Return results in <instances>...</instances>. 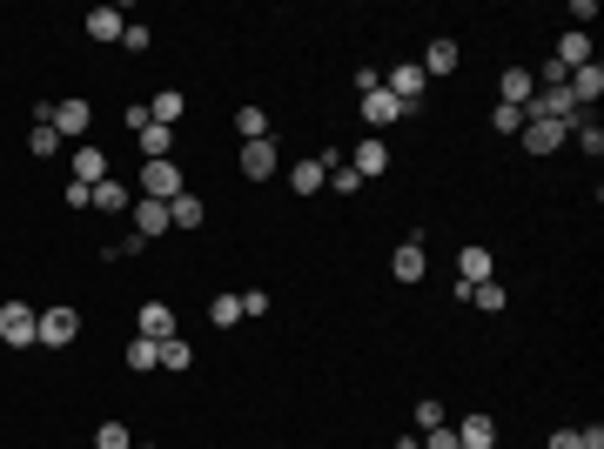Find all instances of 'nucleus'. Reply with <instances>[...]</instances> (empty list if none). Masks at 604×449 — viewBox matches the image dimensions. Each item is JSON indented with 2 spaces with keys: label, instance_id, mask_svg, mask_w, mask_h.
Listing matches in <instances>:
<instances>
[{
  "label": "nucleus",
  "instance_id": "nucleus-1",
  "mask_svg": "<svg viewBox=\"0 0 604 449\" xmlns=\"http://www.w3.org/2000/svg\"><path fill=\"white\" fill-rule=\"evenodd\" d=\"M34 336H41V308L0 302V342H7V349H34Z\"/></svg>",
  "mask_w": 604,
  "mask_h": 449
},
{
  "label": "nucleus",
  "instance_id": "nucleus-2",
  "mask_svg": "<svg viewBox=\"0 0 604 449\" xmlns=\"http://www.w3.org/2000/svg\"><path fill=\"white\" fill-rule=\"evenodd\" d=\"M175 195H188L182 168L175 161H142V201H175Z\"/></svg>",
  "mask_w": 604,
  "mask_h": 449
},
{
  "label": "nucleus",
  "instance_id": "nucleus-3",
  "mask_svg": "<svg viewBox=\"0 0 604 449\" xmlns=\"http://www.w3.org/2000/svg\"><path fill=\"white\" fill-rule=\"evenodd\" d=\"M88 121H94V108L81 94H67V101H54V121H47V128H54L61 142H74V134H88Z\"/></svg>",
  "mask_w": 604,
  "mask_h": 449
},
{
  "label": "nucleus",
  "instance_id": "nucleus-4",
  "mask_svg": "<svg viewBox=\"0 0 604 449\" xmlns=\"http://www.w3.org/2000/svg\"><path fill=\"white\" fill-rule=\"evenodd\" d=\"M423 81H430L423 67H417V61H403V67H390V74H383V88H390L396 101H403L410 114H417V101H423Z\"/></svg>",
  "mask_w": 604,
  "mask_h": 449
},
{
  "label": "nucleus",
  "instance_id": "nucleus-5",
  "mask_svg": "<svg viewBox=\"0 0 604 449\" xmlns=\"http://www.w3.org/2000/svg\"><path fill=\"white\" fill-rule=\"evenodd\" d=\"M74 336H81V316H74V308H41V336H34V342H47V349H67Z\"/></svg>",
  "mask_w": 604,
  "mask_h": 449
},
{
  "label": "nucleus",
  "instance_id": "nucleus-6",
  "mask_svg": "<svg viewBox=\"0 0 604 449\" xmlns=\"http://www.w3.org/2000/svg\"><path fill=\"white\" fill-rule=\"evenodd\" d=\"M564 134H571V128H564V121L524 114V148H530V154H558V148H564Z\"/></svg>",
  "mask_w": 604,
  "mask_h": 449
},
{
  "label": "nucleus",
  "instance_id": "nucleus-7",
  "mask_svg": "<svg viewBox=\"0 0 604 449\" xmlns=\"http://www.w3.org/2000/svg\"><path fill=\"white\" fill-rule=\"evenodd\" d=\"M497 88H504V108H524V114H530V101H538L530 67H504V81H497Z\"/></svg>",
  "mask_w": 604,
  "mask_h": 449
},
{
  "label": "nucleus",
  "instance_id": "nucleus-8",
  "mask_svg": "<svg viewBox=\"0 0 604 449\" xmlns=\"http://www.w3.org/2000/svg\"><path fill=\"white\" fill-rule=\"evenodd\" d=\"M390 275H396V282H423V275H430V255H423V241H403V249L390 255Z\"/></svg>",
  "mask_w": 604,
  "mask_h": 449
},
{
  "label": "nucleus",
  "instance_id": "nucleus-9",
  "mask_svg": "<svg viewBox=\"0 0 604 449\" xmlns=\"http://www.w3.org/2000/svg\"><path fill=\"white\" fill-rule=\"evenodd\" d=\"M350 168H356L362 181H376V175H383V168H390V148H383V142H376V134H370V142H356V148H350Z\"/></svg>",
  "mask_w": 604,
  "mask_h": 449
},
{
  "label": "nucleus",
  "instance_id": "nucleus-10",
  "mask_svg": "<svg viewBox=\"0 0 604 449\" xmlns=\"http://www.w3.org/2000/svg\"><path fill=\"white\" fill-rule=\"evenodd\" d=\"M403 114H410V108H403L390 88H370V94H362V121H370V128H383V121H403Z\"/></svg>",
  "mask_w": 604,
  "mask_h": 449
},
{
  "label": "nucleus",
  "instance_id": "nucleus-11",
  "mask_svg": "<svg viewBox=\"0 0 604 449\" xmlns=\"http://www.w3.org/2000/svg\"><path fill=\"white\" fill-rule=\"evenodd\" d=\"M242 175H249V181H269V175H275V142H242Z\"/></svg>",
  "mask_w": 604,
  "mask_h": 449
},
{
  "label": "nucleus",
  "instance_id": "nucleus-12",
  "mask_svg": "<svg viewBox=\"0 0 604 449\" xmlns=\"http://www.w3.org/2000/svg\"><path fill=\"white\" fill-rule=\"evenodd\" d=\"M564 88H571V101H578V108H591V101L604 94V67H598V61H584V67H578V74H571V81H564Z\"/></svg>",
  "mask_w": 604,
  "mask_h": 449
},
{
  "label": "nucleus",
  "instance_id": "nucleus-13",
  "mask_svg": "<svg viewBox=\"0 0 604 449\" xmlns=\"http://www.w3.org/2000/svg\"><path fill=\"white\" fill-rule=\"evenodd\" d=\"M550 61H558L564 74H578V67L591 61V34H578V27H571V34H564V41H558V54H550Z\"/></svg>",
  "mask_w": 604,
  "mask_h": 449
},
{
  "label": "nucleus",
  "instance_id": "nucleus-14",
  "mask_svg": "<svg viewBox=\"0 0 604 449\" xmlns=\"http://www.w3.org/2000/svg\"><path fill=\"white\" fill-rule=\"evenodd\" d=\"M88 209H101V215H128V209H134V195H128V188H121V181H94Z\"/></svg>",
  "mask_w": 604,
  "mask_h": 449
},
{
  "label": "nucleus",
  "instance_id": "nucleus-15",
  "mask_svg": "<svg viewBox=\"0 0 604 449\" xmlns=\"http://www.w3.org/2000/svg\"><path fill=\"white\" fill-rule=\"evenodd\" d=\"M148 114H154V128H175V121L188 114V94L182 88H162V94L148 101Z\"/></svg>",
  "mask_w": 604,
  "mask_h": 449
},
{
  "label": "nucleus",
  "instance_id": "nucleus-16",
  "mask_svg": "<svg viewBox=\"0 0 604 449\" xmlns=\"http://www.w3.org/2000/svg\"><path fill=\"white\" fill-rule=\"evenodd\" d=\"M128 215H134V235H142V241L148 235H168V201H134Z\"/></svg>",
  "mask_w": 604,
  "mask_h": 449
},
{
  "label": "nucleus",
  "instance_id": "nucleus-17",
  "mask_svg": "<svg viewBox=\"0 0 604 449\" xmlns=\"http://www.w3.org/2000/svg\"><path fill=\"white\" fill-rule=\"evenodd\" d=\"M142 336L168 342V336H175V308H168V302H142Z\"/></svg>",
  "mask_w": 604,
  "mask_h": 449
},
{
  "label": "nucleus",
  "instance_id": "nucleus-18",
  "mask_svg": "<svg viewBox=\"0 0 604 449\" xmlns=\"http://www.w3.org/2000/svg\"><path fill=\"white\" fill-rule=\"evenodd\" d=\"M322 181H330V161H296L289 168V188H296V195H322Z\"/></svg>",
  "mask_w": 604,
  "mask_h": 449
},
{
  "label": "nucleus",
  "instance_id": "nucleus-19",
  "mask_svg": "<svg viewBox=\"0 0 604 449\" xmlns=\"http://www.w3.org/2000/svg\"><path fill=\"white\" fill-rule=\"evenodd\" d=\"M457 282H490V249H457Z\"/></svg>",
  "mask_w": 604,
  "mask_h": 449
},
{
  "label": "nucleus",
  "instance_id": "nucleus-20",
  "mask_svg": "<svg viewBox=\"0 0 604 449\" xmlns=\"http://www.w3.org/2000/svg\"><path fill=\"white\" fill-rule=\"evenodd\" d=\"M74 181H81V188L108 181V154H101V148H74Z\"/></svg>",
  "mask_w": 604,
  "mask_h": 449
},
{
  "label": "nucleus",
  "instance_id": "nucleus-21",
  "mask_svg": "<svg viewBox=\"0 0 604 449\" xmlns=\"http://www.w3.org/2000/svg\"><path fill=\"white\" fill-rule=\"evenodd\" d=\"M121 34H128V14H114V7L88 14V41H121Z\"/></svg>",
  "mask_w": 604,
  "mask_h": 449
},
{
  "label": "nucleus",
  "instance_id": "nucleus-22",
  "mask_svg": "<svg viewBox=\"0 0 604 449\" xmlns=\"http://www.w3.org/2000/svg\"><path fill=\"white\" fill-rule=\"evenodd\" d=\"M457 443H463V449H490V443H497V423H490V416H463V423H457Z\"/></svg>",
  "mask_w": 604,
  "mask_h": 449
},
{
  "label": "nucleus",
  "instance_id": "nucleus-23",
  "mask_svg": "<svg viewBox=\"0 0 604 449\" xmlns=\"http://www.w3.org/2000/svg\"><path fill=\"white\" fill-rule=\"evenodd\" d=\"M134 142H142V161H168V148H175V128H154V121H148Z\"/></svg>",
  "mask_w": 604,
  "mask_h": 449
},
{
  "label": "nucleus",
  "instance_id": "nucleus-24",
  "mask_svg": "<svg viewBox=\"0 0 604 449\" xmlns=\"http://www.w3.org/2000/svg\"><path fill=\"white\" fill-rule=\"evenodd\" d=\"M128 369H134V376H148V369H162V342H148V336H134V342H128Z\"/></svg>",
  "mask_w": 604,
  "mask_h": 449
},
{
  "label": "nucleus",
  "instance_id": "nucleus-25",
  "mask_svg": "<svg viewBox=\"0 0 604 449\" xmlns=\"http://www.w3.org/2000/svg\"><path fill=\"white\" fill-rule=\"evenodd\" d=\"M457 61H463V47H457V41H430V61H417V67H423V74H451Z\"/></svg>",
  "mask_w": 604,
  "mask_h": 449
},
{
  "label": "nucleus",
  "instance_id": "nucleus-26",
  "mask_svg": "<svg viewBox=\"0 0 604 449\" xmlns=\"http://www.w3.org/2000/svg\"><path fill=\"white\" fill-rule=\"evenodd\" d=\"M235 134L242 142H269V114L262 108H235Z\"/></svg>",
  "mask_w": 604,
  "mask_h": 449
},
{
  "label": "nucleus",
  "instance_id": "nucleus-27",
  "mask_svg": "<svg viewBox=\"0 0 604 449\" xmlns=\"http://www.w3.org/2000/svg\"><path fill=\"white\" fill-rule=\"evenodd\" d=\"M168 229H202V201L195 195H175V201H168Z\"/></svg>",
  "mask_w": 604,
  "mask_h": 449
},
{
  "label": "nucleus",
  "instance_id": "nucleus-28",
  "mask_svg": "<svg viewBox=\"0 0 604 449\" xmlns=\"http://www.w3.org/2000/svg\"><path fill=\"white\" fill-rule=\"evenodd\" d=\"M571 134H578V148H584V154H604V128H598L591 114H578V121H571Z\"/></svg>",
  "mask_w": 604,
  "mask_h": 449
},
{
  "label": "nucleus",
  "instance_id": "nucleus-29",
  "mask_svg": "<svg viewBox=\"0 0 604 449\" xmlns=\"http://www.w3.org/2000/svg\"><path fill=\"white\" fill-rule=\"evenodd\" d=\"M94 449H134V436H128V423H114V416H108V423L94 429Z\"/></svg>",
  "mask_w": 604,
  "mask_h": 449
},
{
  "label": "nucleus",
  "instance_id": "nucleus-30",
  "mask_svg": "<svg viewBox=\"0 0 604 449\" xmlns=\"http://www.w3.org/2000/svg\"><path fill=\"white\" fill-rule=\"evenodd\" d=\"M322 188H336V195H356V188H362V175H356L350 161H330V181H322Z\"/></svg>",
  "mask_w": 604,
  "mask_h": 449
},
{
  "label": "nucleus",
  "instance_id": "nucleus-31",
  "mask_svg": "<svg viewBox=\"0 0 604 449\" xmlns=\"http://www.w3.org/2000/svg\"><path fill=\"white\" fill-rule=\"evenodd\" d=\"M209 322H215V329H229V322H242V296H215V302H209Z\"/></svg>",
  "mask_w": 604,
  "mask_h": 449
},
{
  "label": "nucleus",
  "instance_id": "nucleus-32",
  "mask_svg": "<svg viewBox=\"0 0 604 449\" xmlns=\"http://www.w3.org/2000/svg\"><path fill=\"white\" fill-rule=\"evenodd\" d=\"M188 362H195V349H188L182 336H168L162 342V369H188Z\"/></svg>",
  "mask_w": 604,
  "mask_h": 449
},
{
  "label": "nucleus",
  "instance_id": "nucleus-33",
  "mask_svg": "<svg viewBox=\"0 0 604 449\" xmlns=\"http://www.w3.org/2000/svg\"><path fill=\"white\" fill-rule=\"evenodd\" d=\"M463 302H477V308H490V316H497V308H504V288H497V282H470V296H463Z\"/></svg>",
  "mask_w": 604,
  "mask_h": 449
},
{
  "label": "nucleus",
  "instance_id": "nucleus-34",
  "mask_svg": "<svg viewBox=\"0 0 604 449\" xmlns=\"http://www.w3.org/2000/svg\"><path fill=\"white\" fill-rule=\"evenodd\" d=\"M54 148H61V134H54V128H34V134H27V154H34V161H47Z\"/></svg>",
  "mask_w": 604,
  "mask_h": 449
},
{
  "label": "nucleus",
  "instance_id": "nucleus-35",
  "mask_svg": "<svg viewBox=\"0 0 604 449\" xmlns=\"http://www.w3.org/2000/svg\"><path fill=\"white\" fill-rule=\"evenodd\" d=\"M417 429H443V403H437V395H423V403H417Z\"/></svg>",
  "mask_w": 604,
  "mask_h": 449
},
{
  "label": "nucleus",
  "instance_id": "nucleus-36",
  "mask_svg": "<svg viewBox=\"0 0 604 449\" xmlns=\"http://www.w3.org/2000/svg\"><path fill=\"white\" fill-rule=\"evenodd\" d=\"M490 121H497L504 134H524V108H504V101H497V114H490Z\"/></svg>",
  "mask_w": 604,
  "mask_h": 449
},
{
  "label": "nucleus",
  "instance_id": "nucleus-37",
  "mask_svg": "<svg viewBox=\"0 0 604 449\" xmlns=\"http://www.w3.org/2000/svg\"><path fill=\"white\" fill-rule=\"evenodd\" d=\"M148 41H154V34H148L142 21H128V34H121V47H134V54H142V47H148Z\"/></svg>",
  "mask_w": 604,
  "mask_h": 449
},
{
  "label": "nucleus",
  "instance_id": "nucleus-38",
  "mask_svg": "<svg viewBox=\"0 0 604 449\" xmlns=\"http://www.w3.org/2000/svg\"><path fill=\"white\" fill-rule=\"evenodd\" d=\"M142 249H148V241H142V235H121V241H114V249H108V262H121V255H142Z\"/></svg>",
  "mask_w": 604,
  "mask_h": 449
},
{
  "label": "nucleus",
  "instance_id": "nucleus-39",
  "mask_svg": "<svg viewBox=\"0 0 604 449\" xmlns=\"http://www.w3.org/2000/svg\"><path fill=\"white\" fill-rule=\"evenodd\" d=\"M430 449H463V443H457V429H430Z\"/></svg>",
  "mask_w": 604,
  "mask_h": 449
},
{
  "label": "nucleus",
  "instance_id": "nucleus-40",
  "mask_svg": "<svg viewBox=\"0 0 604 449\" xmlns=\"http://www.w3.org/2000/svg\"><path fill=\"white\" fill-rule=\"evenodd\" d=\"M550 449H584V443H578V429H558V436H550Z\"/></svg>",
  "mask_w": 604,
  "mask_h": 449
},
{
  "label": "nucleus",
  "instance_id": "nucleus-41",
  "mask_svg": "<svg viewBox=\"0 0 604 449\" xmlns=\"http://www.w3.org/2000/svg\"><path fill=\"white\" fill-rule=\"evenodd\" d=\"M578 443H584V449H604V429H598V423H591V429H578Z\"/></svg>",
  "mask_w": 604,
  "mask_h": 449
},
{
  "label": "nucleus",
  "instance_id": "nucleus-42",
  "mask_svg": "<svg viewBox=\"0 0 604 449\" xmlns=\"http://www.w3.org/2000/svg\"><path fill=\"white\" fill-rule=\"evenodd\" d=\"M134 449H154V443H134Z\"/></svg>",
  "mask_w": 604,
  "mask_h": 449
}]
</instances>
